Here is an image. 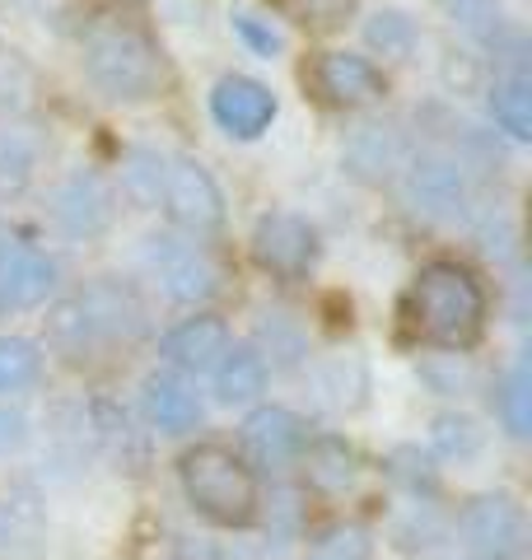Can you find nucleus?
Wrapping results in <instances>:
<instances>
[{"mask_svg":"<svg viewBox=\"0 0 532 560\" xmlns=\"http://www.w3.org/2000/svg\"><path fill=\"white\" fill-rule=\"evenodd\" d=\"M229 346H234L229 323L220 318V313L197 308L192 318H183L177 327H169L164 337H159V360H164L173 374H210Z\"/></svg>","mask_w":532,"mask_h":560,"instance_id":"obj_16","label":"nucleus"},{"mask_svg":"<svg viewBox=\"0 0 532 560\" xmlns=\"http://www.w3.org/2000/svg\"><path fill=\"white\" fill-rule=\"evenodd\" d=\"M229 28H234V38L262 61H271L286 51V33H280V24L266 10H234L229 14Z\"/></svg>","mask_w":532,"mask_h":560,"instance_id":"obj_34","label":"nucleus"},{"mask_svg":"<svg viewBox=\"0 0 532 560\" xmlns=\"http://www.w3.org/2000/svg\"><path fill=\"white\" fill-rule=\"evenodd\" d=\"M206 108H210V121H216L229 140H262L280 113V98L271 84H262L257 75L229 70V75L210 84Z\"/></svg>","mask_w":532,"mask_h":560,"instance_id":"obj_11","label":"nucleus"},{"mask_svg":"<svg viewBox=\"0 0 532 560\" xmlns=\"http://www.w3.org/2000/svg\"><path fill=\"white\" fill-rule=\"evenodd\" d=\"M43 364H47V355L33 337H0V401L38 388Z\"/></svg>","mask_w":532,"mask_h":560,"instance_id":"obj_26","label":"nucleus"},{"mask_svg":"<svg viewBox=\"0 0 532 560\" xmlns=\"http://www.w3.org/2000/svg\"><path fill=\"white\" fill-rule=\"evenodd\" d=\"M266 383H271V364H266V355L253 341L229 346L220 355V364L210 370V388H216L220 407H253V401L266 393Z\"/></svg>","mask_w":532,"mask_h":560,"instance_id":"obj_20","label":"nucleus"},{"mask_svg":"<svg viewBox=\"0 0 532 560\" xmlns=\"http://www.w3.org/2000/svg\"><path fill=\"white\" fill-rule=\"evenodd\" d=\"M140 337H146V304L122 276H94L47 308V346L76 370Z\"/></svg>","mask_w":532,"mask_h":560,"instance_id":"obj_1","label":"nucleus"},{"mask_svg":"<svg viewBox=\"0 0 532 560\" xmlns=\"http://www.w3.org/2000/svg\"><path fill=\"white\" fill-rule=\"evenodd\" d=\"M271 10L294 28L313 33V38H327V33H342L360 14V0H271Z\"/></svg>","mask_w":532,"mask_h":560,"instance_id":"obj_27","label":"nucleus"},{"mask_svg":"<svg viewBox=\"0 0 532 560\" xmlns=\"http://www.w3.org/2000/svg\"><path fill=\"white\" fill-rule=\"evenodd\" d=\"M304 84L336 113H360L388 98V75L360 51H317L304 66Z\"/></svg>","mask_w":532,"mask_h":560,"instance_id":"obj_9","label":"nucleus"},{"mask_svg":"<svg viewBox=\"0 0 532 560\" xmlns=\"http://www.w3.org/2000/svg\"><path fill=\"white\" fill-rule=\"evenodd\" d=\"M38 98V66L14 43L0 38V117H20Z\"/></svg>","mask_w":532,"mask_h":560,"instance_id":"obj_28","label":"nucleus"},{"mask_svg":"<svg viewBox=\"0 0 532 560\" xmlns=\"http://www.w3.org/2000/svg\"><path fill=\"white\" fill-rule=\"evenodd\" d=\"M439 10H443V20L482 51H500L513 33H519L505 10V0H439Z\"/></svg>","mask_w":532,"mask_h":560,"instance_id":"obj_21","label":"nucleus"},{"mask_svg":"<svg viewBox=\"0 0 532 560\" xmlns=\"http://www.w3.org/2000/svg\"><path fill=\"white\" fill-rule=\"evenodd\" d=\"M365 47L374 51V57H393V61H406L416 51L420 43V24H416V14L412 10H402V5H383L374 10L365 20Z\"/></svg>","mask_w":532,"mask_h":560,"instance_id":"obj_24","label":"nucleus"},{"mask_svg":"<svg viewBox=\"0 0 532 560\" xmlns=\"http://www.w3.org/2000/svg\"><path fill=\"white\" fill-rule=\"evenodd\" d=\"M159 206H164L169 224L183 238H216L229 220V201L201 160L192 154H169V168H164V191H159Z\"/></svg>","mask_w":532,"mask_h":560,"instance_id":"obj_5","label":"nucleus"},{"mask_svg":"<svg viewBox=\"0 0 532 560\" xmlns=\"http://www.w3.org/2000/svg\"><path fill=\"white\" fill-rule=\"evenodd\" d=\"M406 327L416 341L443 350V355H463L482 341L490 318V294L486 280L458 257H430L406 285Z\"/></svg>","mask_w":532,"mask_h":560,"instance_id":"obj_2","label":"nucleus"},{"mask_svg":"<svg viewBox=\"0 0 532 560\" xmlns=\"http://www.w3.org/2000/svg\"><path fill=\"white\" fill-rule=\"evenodd\" d=\"M47 556V504L28 481L0 490V560Z\"/></svg>","mask_w":532,"mask_h":560,"instance_id":"obj_18","label":"nucleus"},{"mask_svg":"<svg viewBox=\"0 0 532 560\" xmlns=\"http://www.w3.org/2000/svg\"><path fill=\"white\" fill-rule=\"evenodd\" d=\"M304 560H374V537L365 523H327L313 533Z\"/></svg>","mask_w":532,"mask_h":560,"instance_id":"obj_31","label":"nucleus"},{"mask_svg":"<svg viewBox=\"0 0 532 560\" xmlns=\"http://www.w3.org/2000/svg\"><path fill=\"white\" fill-rule=\"evenodd\" d=\"M463 537L476 560H528V514L509 490H482L463 504Z\"/></svg>","mask_w":532,"mask_h":560,"instance_id":"obj_10","label":"nucleus"},{"mask_svg":"<svg viewBox=\"0 0 532 560\" xmlns=\"http://www.w3.org/2000/svg\"><path fill=\"white\" fill-rule=\"evenodd\" d=\"M140 253H146V267L159 280V290H164L173 304H183V308L210 304L220 294V285H224V271H220L216 253H210L206 243H197V238L150 234Z\"/></svg>","mask_w":532,"mask_h":560,"instance_id":"obj_6","label":"nucleus"},{"mask_svg":"<svg viewBox=\"0 0 532 560\" xmlns=\"http://www.w3.org/2000/svg\"><path fill=\"white\" fill-rule=\"evenodd\" d=\"M476 75H482V70H476V61H472V57H463V61L449 57V61H443V80H449L453 90H472Z\"/></svg>","mask_w":532,"mask_h":560,"instance_id":"obj_36","label":"nucleus"},{"mask_svg":"<svg viewBox=\"0 0 532 560\" xmlns=\"http://www.w3.org/2000/svg\"><path fill=\"white\" fill-rule=\"evenodd\" d=\"M247 253H253L257 271L280 280V285H299V280L313 276L317 257H323V238L294 210H266L247 234Z\"/></svg>","mask_w":532,"mask_h":560,"instance_id":"obj_7","label":"nucleus"},{"mask_svg":"<svg viewBox=\"0 0 532 560\" xmlns=\"http://www.w3.org/2000/svg\"><path fill=\"white\" fill-rule=\"evenodd\" d=\"M323 393L332 397V407H342V411H360L365 401H369V370L355 355H342V360H332L327 370H323Z\"/></svg>","mask_w":532,"mask_h":560,"instance_id":"obj_33","label":"nucleus"},{"mask_svg":"<svg viewBox=\"0 0 532 560\" xmlns=\"http://www.w3.org/2000/svg\"><path fill=\"white\" fill-rule=\"evenodd\" d=\"M243 463L247 467H262V471H286L299 463V453H304L309 444V425H304V416L290 411V407H257V411H247L243 420Z\"/></svg>","mask_w":532,"mask_h":560,"instance_id":"obj_14","label":"nucleus"},{"mask_svg":"<svg viewBox=\"0 0 532 560\" xmlns=\"http://www.w3.org/2000/svg\"><path fill=\"white\" fill-rule=\"evenodd\" d=\"M28 434H33L28 430V416L0 401V458H5V453H20L28 444Z\"/></svg>","mask_w":532,"mask_h":560,"instance_id":"obj_35","label":"nucleus"},{"mask_svg":"<svg viewBox=\"0 0 532 560\" xmlns=\"http://www.w3.org/2000/svg\"><path fill=\"white\" fill-rule=\"evenodd\" d=\"M294 467H304V481L327 500L350 495L365 477V458L346 434H317V440H309Z\"/></svg>","mask_w":532,"mask_h":560,"instance_id":"obj_19","label":"nucleus"},{"mask_svg":"<svg viewBox=\"0 0 532 560\" xmlns=\"http://www.w3.org/2000/svg\"><path fill=\"white\" fill-rule=\"evenodd\" d=\"M495 393H500V420H505L509 440H528L532 434V370H528V360L513 364Z\"/></svg>","mask_w":532,"mask_h":560,"instance_id":"obj_32","label":"nucleus"},{"mask_svg":"<svg viewBox=\"0 0 532 560\" xmlns=\"http://www.w3.org/2000/svg\"><path fill=\"white\" fill-rule=\"evenodd\" d=\"M439 560H476L472 551H449V556H439Z\"/></svg>","mask_w":532,"mask_h":560,"instance_id":"obj_37","label":"nucleus"},{"mask_svg":"<svg viewBox=\"0 0 532 560\" xmlns=\"http://www.w3.org/2000/svg\"><path fill=\"white\" fill-rule=\"evenodd\" d=\"M406 160H412V145H406V136L393 121H360L342 145V168L365 187L397 183Z\"/></svg>","mask_w":532,"mask_h":560,"instance_id":"obj_15","label":"nucleus"},{"mask_svg":"<svg viewBox=\"0 0 532 560\" xmlns=\"http://www.w3.org/2000/svg\"><path fill=\"white\" fill-rule=\"evenodd\" d=\"M43 140L20 121H0V201H20L38 178Z\"/></svg>","mask_w":532,"mask_h":560,"instance_id":"obj_22","label":"nucleus"},{"mask_svg":"<svg viewBox=\"0 0 532 560\" xmlns=\"http://www.w3.org/2000/svg\"><path fill=\"white\" fill-rule=\"evenodd\" d=\"M61 285L57 257H47L38 243L0 234V313H33L43 308Z\"/></svg>","mask_w":532,"mask_h":560,"instance_id":"obj_12","label":"nucleus"},{"mask_svg":"<svg viewBox=\"0 0 532 560\" xmlns=\"http://www.w3.org/2000/svg\"><path fill=\"white\" fill-rule=\"evenodd\" d=\"M402 187L412 210L430 220H458L467 210V173L453 154L443 150H420L402 168Z\"/></svg>","mask_w":532,"mask_h":560,"instance_id":"obj_13","label":"nucleus"},{"mask_svg":"<svg viewBox=\"0 0 532 560\" xmlns=\"http://www.w3.org/2000/svg\"><path fill=\"white\" fill-rule=\"evenodd\" d=\"M140 416H146V425L154 434H169V440H177V434H192L201 425V397L197 388L183 378V374H173V370H154L140 378Z\"/></svg>","mask_w":532,"mask_h":560,"instance_id":"obj_17","label":"nucleus"},{"mask_svg":"<svg viewBox=\"0 0 532 560\" xmlns=\"http://www.w3.org/2000/svg\"><path fill=\"white\" fill-rule=\"evenodd\" d=\"M383 471H388V481H397L406 495L420 500V504H430L439 495V467L420 444H397L383 458Z\"/></svg>","mask_w":532,"mask_h":560,"instance_id":"obj_30","label":"nucleus"},{"mask_svg":"<svg viewBox=\"0 0 532 560\" xmlns=\"http://www.w3.org/2000/svg\"><path fill=\"white\" fill-rule=\"evenodd\" d=\"M80 66L84 80L108 98V103H154L169 94L173 84V66L164 57L159 38L136 24V20H94L80 38Z\"/></svg>","mask_w":532,"mask_h":560,"instance_id":"obj_3","label":"nucleus"},{"mask_svg":"<svg viewBox=\"0 0 532 560\" xmlns=\"http://www.w3.org/2000/svg\"><path fill=\"white\" fill-rule=\"evenodd\" d=\"M177 486H183L187 504L197 510L210 528H247L262 510L257 471L243 463V453L229 444H192L177 458Z\"/></svg>","mask_w":532,"mask_h":560,"instance_id":"obj_4","label":"nucleus"},{"mask_svg":"<svg viewBox=\"0 0 532 560\" xmlns=\"http://www.w3.org/2000/svg\"><path fill=\"white\" fill-rule=\"evenodd\" d=\"M117 187L108 173H99L94 164H80L70 168L66 178L51 187V220L57 230L76 243H89V238H103L117 224Z\"/></svg>","mask_w":532,"mask_h":560,"instance_id":"obj_8","label":"nucleus"},{"mask_svg":"<svg viewBox=\"0 0 532 560\" xmlns=\"http://www.w3.org/2000/svg\"><path fill=\"white\" fill-rule=\"evenodd\" d=\"M490 117L509 140H532V80L528 75H495L490 84Z\"/></svg>","mask_w":532,"mask_h":560,"instance_id":"obj_25","label":"nucleus"},{"mask_svg":"<svg viewBox=\"0 0 532 560\" xmlns=\"http://www.w3.org/2000/svg\"><path fill=\"white\" fill-rule=\"evenodd\" d=\"M486 444V430L476 425L467 411H439L430 420V458H443V463H467L476 458Z\"/></svg>","mask_w":532,"mask_h":560,"instance_id":"obj_29","label":"nucleus"},{"mask_svg":"<svg viewBox=\"0 0 532 560\" xmlns=\"http://www.w3.org/2000/svg\"><path fill=\"white\" fill-rule=\"evenodd\" d=\"M164 168H169V154H159L150 145H131L122 154V178L113 183L117 197H127L140 210H154L159 191H164Z\"/></svg>","mask_w":532,"mask_h":560,"instance_id":"obj_23","label":"nucleus"}]
</instances>
